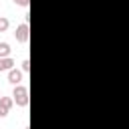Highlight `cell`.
<instances>
[{
	"label": "cell",
	"mask_w": 129,
	"mask_h": 129,
	"mask_svg": "<svg viewBox=\"0 0 129 129\" xmlns=\"http://www.w3.org/2000/svg\"><path fill=\"white\" fill-rule=\"evenodd\" d=\"M12 99H14V103L18 105V107H26L28 105V89L26 87H22V85H16L14 87V91H12Z\"/></svg>",
	"instance_id": "6da1fadb"
},
{
	"label": "cell",
	"mask_w": 129,
	"mask_h": 129,
	"mask_svg": "<svg viewBox=\"0 0 129 129\" xmlns=\"http://www.w3.org/2000/svg\"><path fill=\"white\" fill-rule=\"evenodd\" d=\"M28 32H30L28 22H22V24H18V26H16L14 36H16V40H18V42H28V36H30Z\"/></svg>",
	"instance_id": "7a4b0ae2"
},
{
	"label": "cell",
	"mask_w": 129,
	"mask_h": 129,
	"mask_svg": "<svg viewBox=\"0 0 129 129\" xmlns=\"http://www.w3.org/2000/svg\"><path fill=\"white\" fill-rule=\"evenodd\" d=\"M8 81L16 87V85H20V81H22V71H18V69H12V71H8Z\"/></svg>",
	"instance_id": "3957f363"
},
{
	"label": "cell",
	"mask_w": 129,
	"mask_h": 129,
	"mask_svg": "<svg viewBox=\"0 0 129 129\" xmlns=\"http://www.w3.org/2000/svg\"><path fill=\"white\" fill-rule=\"evenodd\" d=\"M12 67H14V60H12L10 56L0 58V71H12Z\"/></svg>",
	"instance_id": "277c9868"
},
{
	"label": "cell",
	"mask_w": 129,
	"mask_h": 129,
	"mask_svg": "<svg viewBox=\"0 0 129 129\" xmlns=\"http://www.w3.org/2000/svg\"><path fill=\"white\" fill-rule=\"evenodd\" d=\"M0 105H2V107H6V109L10 111V109H12V105H14V99H12V97H0Z\"/></svg>",
	"instance_id": "5b68a950"
},
{
	"label": "cell",
	"mask_w": 129,
	"mask_h": 129,
	"mask_svg": "<svg viewBox=\"0 0 129 129\" xmlns=\"http://www.w3.org/2000/svg\"><path fill=\"white\" fill-rule=\"evenodd\" d=\"M10 54V44L8 42H0V58H6Z\"/></svg>",
	"instance_id": "8992f818"
},
{
	"label": "cell",
	"mask_w": 129,
	"mask_h": 129,
	"mask_svg": "<svg viewBox=\"0 0 129 129\" xmlns=\"http://www.w3.org/2000/svg\"><path fill=\"white\" fill-rule=\"evenodd\" d=\"M8 26H10V22H8V18H6V16H0V32H4V30H8Z\"/></svg>",
	"instance_id": "52a82bcc"
},
{
	"label": "cell",
	"mask_w": 129,
	"mask_h": 129,
	"mask_svg": "<svg viewBox=\"0 0 129 129\" xmlns=\"http://www.w3.org/2000/svg\"><path fill=\"white\" fill-rule=\"evenodd\" d=\"M28 71H30V60L24 58V60H22V73H28Z\"/></svg>",
	"instance_id": "ba28073f"
},
{
	"label": "cell",
	"mask_w": 129,
	"mask_h": 129,
	"mask_svg": "<svg viewBox=\"0 0 129 129\" xmlns=\"http://www.w3.org/2000/svg\"><path fill=\"white\" fill-rule=\"evenodd\" d=\"M14 4H16V6H22V8H26V6L30 4V0H14Z\"/></svg>",
	"instance_id": "9c48e42d"
},
{
	"label": "cell",
	"mask_w": 129,
	"mask_h": 129,
	"mask_svg": "<svg viewBox=\"0 0 129 129\" xmlns=\"http://www.w3.org/2000/svg\"><path fill=\"white\" fill-rule=\"evenodd\" d=\"M6 115H8V109H6V107H2V105H0V117H6Z\"/></svg>",
	"instance_id": "30bf717a"
},
{
	"label": "cell",
	"mask_w": 129,
	"mask_h": 129,
	"mask_svg": "<svg viewBox=\"0 0 129 129\" xmlns=\"http://www.w3.org/2000/svg\"><path fill=\"white\" fill-rule=\"evenodd\" d=\"M0 97H2V91H0Z\"/></svg>",
	"instance_id": "8fae6325"
},
{
	"label": "cell",
	"mask_w": 129,
	"mask_h": 129,
	"mask_svg": "<svg viewBox=\"0 0 129 129\" xmlns=\"http://www.w3.org/2000/svg\"><path fill=\"white\" fill-rule=\"evenodd\" d=\"M24 129H28V127H24Z\"/></svg>",
	"instance_id": "7c38bea8"
}]
</instances>
